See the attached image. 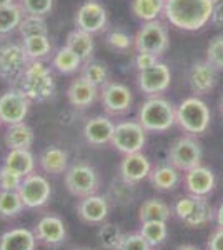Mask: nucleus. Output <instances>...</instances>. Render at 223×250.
Instances as JSON below:
<instances>
[{"label": "nucleus", "mask_w": 223, "mask_h": 250, "mask_svg": "<svg viewBox=\"0 0 223 250\" xmlns=\"http://www.w3.org/2000/svg\"><path fill=\"white\" fill-rule=\"evenodd\" d=\"M217 0H165L163 15L168 25L182 32H198L210 23Z\"/></svg>", "instance_id": "f257e3e1"}, {"label": "nucleus", "mask_w": 223, "mask_h": 250, "mask_svg": "<svg viewBox=\"0 0 223 250\" xmlns=\"http://www.w3.org/2000/svg\"><path fill=\"white\" fill-rule=\"evenodd\" d=\"M14 87H17L30 102H47L55 95L57 83L45 60H30L23 70L22 77Z\"/></svg>", "instance_id": "f03ea898"}, {"label": "nucleus", "mask_w": 223, "mask_h": 250, "mask_svg": "<svg viewBox=\"0 0 223 250\" xmlns=\"http://www.w3.org/2000/svg\"><path fill=\"white\" fill-rule=\"evenodd\" d=\"M175 107L163 95L147 97L139 107L137 120L142 127L152 134H163L175 125Z\"/></svg>", "instance_id": "7ed1b4c3"}, {"label": "nucleus", "mask_w": 223, "mask_h": 250, "mask_svg": "<svg viewBox=\"0 0 223 250\" xmlns=\"http://www.w3.org/2000/svg\"><path fill=\"white\" fill-rule=\"evenodd\" d=\"M212 112L208 104L197 95L186 97L175 107V125L186 135H202L208 130Z\"/></svg>", "instance_id": "20e7f679"}, {"label": "nucleus", "mask_w": 223, "mask_h": 250, "mask_svg": "<svg viewBox=\"0 0 223 250\" xmlns=\"http://www.w3.org/2000/svg\"><path fill=\"white\" fill-rule=\"evenodd\" d=\"M63 182H65L67 190L79 199L93 195L100 188V177L97 168L83 160H77L68 165L67 172L63 173Z\"/></svg>", "instance_id": "39448f33"}, {"label": "nucleus", "mask_w": 223, "mask_h": 250, "mask_svg": "<svg viewBox=\"0 0 223 250\" xmlns=\"http://www.w3.org/2000/svg\"><path fill=\"white\" fill-rule=\"evenodd\" d=\"M168 27L160 19L142 22L140 29L133 35V50L135 52H150V54L162 57L168 50Z\"/></svg>", "instance_id": "423d86ee"}, {"label": "nucleus", "mask_w": 223, "mask_h": 250, "mask_svg": "<svg viewBox=\"0 0 223 250\" xmlns=\"http://www.w3.org/2000/svg\"><path fill=\"white\" fill-rule=\"evenodd\" d=\"M173 213L180 219L186 227L202 229L206 227L213 219L215 212L206 197L198 195H186L178 199L173 205Z\"/></svg>", "instance_id": "0eeeda50"}, {"label": "nucleus", "mask_w": 223, "mask_h": 250, "mask_svg": "<svg viewBox=\"0 0 223 250\" xmlns=\"http://www.w3.org/2000/svg\"><path fill=\"white\" fill-rule=\"evenodd\" d=\"M202 159H203V150L193 135L178 137L168 148V164L183 173L202 165Z\"/></svg>", "instance_id": "6e6552de"}, {"label": "nucleus", "mask_w": 223, "mask_h": 250, "mask_svg": "<svg viewBox=\"0 0 223 250\" xmlns=\"http://www.w3.org/2000/svg\"><path fill=\"white\" fill-rule=\"evenodd\" d=\"M147 144V130L140 125L139 120H122L115 124L110 145L117 152L123 155L142 152Z\"/></svg>", "instance_id": "1a4fd4ad"}, {"label": "nucleus", "mask_w": 223, "mask_h": 250, "mask_svg": "<svg viewBox=\"0 0 223 250\" xmlns=\"http://www.w3.org/2000/svg\"><path fill=\"white\" fill-rule=\"evenodd\" d=\"M28 62L30 60L23 50L22 42L0 43V80L14 87L19 82V79L22 77Z\"/></svg>", "instance_id": "9d476101"}, {"label": "nucleus", "mask_w": 223, "mask_h": 250, "mask_svg": "<svg viewBox=\"0 0 223 250\" xmlns=\"http://www.w3.org/2000/svg\"><path fill=\"white\" fill-rule=\"evenodd\" d=\"M99 100L108 117H123L133 107V94L123 82L110 80L100 88Z\"/></svg>", "instance_id": "9b49d317"}, {"label": "nucleus", "mask_w": 223, "mask_h": 250, "mask_svg": "<svg viewBox=\"0 0 223 250\" xmlns=\"http://www.w3.org/2000/svg\"><path fill=\"white\" fill-rule=\"evenodd\" d=\"M135 83L145 97L163 95L172 85V72L167 63L157 62L153 67L137 72Z\"/></svg>", "instance_id": "f8f14e48"}, {"label": "nucleus", "mask_w": 223, "mask_h": 250, "mask_svg": "<svg viewBox=\"0 0 223 250\" xmlns=\"http://www.w3.org/2000/svg\"><path fill=\"white\" fill-rule=\"evenodd\" d=\"M75 29L95 35L107 30L108 12L99 0H85L74 15Z\"/></svg>", "instance_id": "ddd939ff"}, {"label": "nucleus", "mask_w": 223, "mask_h": 250, "mask_svg": "<svg viewBox=\"0 0 223 250\" xmlns=\"http://www.w3.org/2000/svg\"><path fill=\"white\" fill-rule=\"evenodd\" d=\"M30 99L25 97L17 87H10L0 95V122L3 125H15L25 122L30 112Z\"/></svg>", "instance_id": "4468645a"}, {"label": "nucleus", "mask_w": 223, "mask_h": 250, "mask_svg": "<svg viewBox=\"0 0 223 250\" xmlns=\"http://www.w3.org/2000/svg\"><path fill=\"white\" fill-rule=\"evenodd\" d=\"M19 195L25 208H40L47 205L52 197L50 182L42 173L32 172L30 175L22 179V184L19 187Z\"/></svg>", "instance_id": "2eb2a0df"}, {"label": "nucleus", "mask_w": 223, "mask_h": 250, "mask_svg": "<svg viewBox=\"0 0 223 250\" xmlns=\"http://www.w3.org/2000/svg\"><path fill=\"white\" fill-rule=\"evenodd\" d=\"M218 82V70L210 65L206 60H198L188 68L186 74V83L193 95L202 97L206 95L217 87Z\"/></svg>", "instance_id": "dca6fc26"}, {"label": "nucleus", "mask_w": 223, "mask_h": 250, "mask_svg": "<svg viewBox=\"0 0 223 250\" xmlns=\"http://www.w3.org/2000/svg\"><path fill=\"white\" fill-rule=\"evenodd\" d=\"M150 172H152V164H150L148 157L143 155L142 152L123 155L119 165V175L122 182L128 185H137L142 180L148 179Z\"/></svg>", "instance_id": "f3484780"}, {"label": "nucleus", "mask_w": 223, "mask_h": 250, "mask_svg": "<svg viewBox=\"0 0 223 250\" xmlns=\"http://www.w3.org/2000/svg\"><path fill=\"white\" fill-rule=\"evenodd\" d=\"M110 207L105 197L93 193V195L82 197L77 204V215L83 224L88 225H100L107 220Z\"/></svg>", "instance_id": "a211bd4d"}, {"label": "nucleus", "mask_w": 223, "mask_h": 250, "mask_svg": "<svg viewBox=\"0 0 223 250\" xmlns=\"http://www.w3.org/2000/svg\"><path fill=\"white\" fill-rule=\"evenodd\" d=\"M67 100L72 107L77 110H85V108L92 107L93 104L99 100L100 95V88H97L95 85H92L90 82H87L82 75L75 77L68 83L67 87Z\"/></svg>", "instance_id": "6ab92c4d"}, {"label": "nucleus", "mask_w": 223, "mask_h": 250, "mask_svg": "<svg viewBox=\"0 0 223 250\" xmlns=\"http://www.w3.org/2000/svg\"><path fill=\"white\" fill-rule=\"evenodd\" d=\"M115 122L108 115H95L83 125V137L93 147H103L112 142Z\"/></svg>", "instance_id": "aec40b11"}, {"label": "nucleus", "mask_w": 223, "mask_h": 250, "mask_svg": "<svg viewBox=\"0 0 223 250\" xmlns=\"http://www.w3.org/2000/svg\"><path fill=\"white\" fill-rule=\"evenodd\" d=\"M183 185H185V190L190 195L206 197L208 193L213 192L215 185H217V177H215L212 168L198 165V167L192 168V170L185 172Z\"/></svg>", "instance_id": "412c9836"}, {"label": "nucleus", "mask_w": 223, "mask_h": 250, "mask_svg": "<svg viewBox=\"0 0 223 250\" xmlns=\"http://www.w3.org/2000/svg\"><path fill=\"white\" fill-rule=\"evenodd\" d=\"M34 233L37 240L43 242L47 245H59L63 244L67 239V227L63 220L57 215L42 217L34 229Z\"/></svg>", "instance_id": "4be33fe9"}, {"label": "nucleus", "mask_w": 223, "mask_h": 250, "mask_svg": "<svg viewBox=\"0 0 223 250\" xmlns=\"http://www.w3.org/2000/svg\"><path fill=\"white\" fill-rule=\"evenodd\" d=\"M37 237L28 229H12L0 235V250H35Z\"/></svg>", "instance_id": "5701e85b"}, {"label": "nucleus", "mask_w": 223, "mask_h": 250, "mask_svg": "<svg viewBox=\"0 0 223 250\" xmlns=\"http://www.w3.org/2000/svg\"><path fill=\"white\" fill-rule=\"evenodd\" d=\"M82 65H83V60L67 45L57 48L54 55L50 57L52 70L59 72L60 75H74L77 72H80Z\"/></svg>", "instance_id": "b1692460"}, {"label": "nucleus", "mask_w": 223, "mask_h": 250, "mask_svg": "<svg viewBox=\"0 0 223 250\" xmlns=\"http://www.w3.org/2000/svg\"><path fill=\"white\" fill-rule=\"evenodd\" d=\"M39 167L48 175H62L68 168V154L60 147H47L39 155Z\"/></svg>", "instance_id": "393cba45"}, {"label": "nucleus", "mask_w": 223, "mask_h": 250, "mask_svg": "<svg viewBox=\"0 0 223 250\" xmlns=\"http://www.w3.org/2000/svg\"><path fill=\"white\" fill-rule=\"evenodd\" d=\"M3 165L23 179L35 172V157L30 148H14L3 157Z\"/></svg>", "instance_id": "a878e982"}, {"label": "nucleus", "mask_w": 223, "mask_h": 250, "mask_svg": "<svg viewBox=\"0 0 223 250\" xmlns=\"http://www.w3.org/2000/svg\"><path fill=\"white\" fill-rule=\"evenodd\" d=\"M3 142H5V147L9 150H14V148H30L35 142L34 128L25 122L9 125L5 134H3Z\"/></svg>", "instance_id": "bb28decb"}, {"label": "nucleus", "mask_w": 223, "mask_h": 250, "mask_svg": "<svg viewBox=\"0 0 223 250\" xmlns=\"http://www.w3.org/2000/svg\"><path fill=\"white\" fill-rule=\"evenodd\" d=\"M150 182H152L153 188L158 192H170L177 188L180 184V170H177L173 165H158V167L152 168L148 175Z\"/></svg>", "instance_id": "cd10ccee"}, {"label": "nucleus", "mask_w": 223, "mask_h": 250, "mask_svg": "<svg viewBox=\"0 0 223 250\" xmlns=\"http://www.w3.org/2000/svg\"><path fill=\"white\" fill-rule=\"evenodd\" d=\"M65 45L68 48L75 52L83 62L93 59V50H95V40H93V35L88 34V32L74 29L72 32H68Z\"/></svg>", "instance_id": "c85d7f7f"}, {"label": "nucleus", "mask_w": 223, "mask_h": 250, "mask_svg": "<svg viewBox=\"0 0 223 250\" xmlns=\"http://www.w3.org/2000/svg\"><path fill=\"white\" fill-rule=\"evenodd\" d=\"M22 47L28 60H45L54 55V45L48 35H35V37L23 39Z\"/></svg>", "instance_id": "c756f323"}, {"label": "nucleus", "mask_w": 223, "mask_h": 250, "mask_svg": "<svg viewBox=\"0 0 223 250\" xmlns=\"http://www.w3.org/2000/svg\"><path fill=\"white\" fill-rule=\"evenodd\" d=\"M165 0H130V12L140 22L157 20L163 15Z\"/></svg>", "instance_id": "7c9ffc66"}, {"label": "nucleus", "mask_w": 223, "mask_h": 250, "mask_svg": "<svg viewBox=\"0 0 223 250\" xmlns=\"http://www.w3.org/2000/svg\"><path fill=\"white\" fill-rule=\"evenodd\" d=\"M173 213V208L167 202L160 199H148L140 205L139 208V220L148 222V220H162L167 222Z\"/></svg>", "instance_id": "2f4dec72"}, {"label": "nucleus", "mask_w": 223, "mask_h": 250, "mask_svg": "<svg viewBox=\"0 0 223 250\" xmlns=\"http://www.w3.org/2000/svg\"><path fill=\"white\" fill-rule=\"evenodd\" d=\"M80 75L90 82L92 85H95L97 88H102L105 83L110 82V72H108L107 63L100 62V60L90 59L87 62H83L82 68H80Z\"/></svg>", "instance_id": "473e14b6"}, {"label": "nucleus", "mask_w": 223, "mask_h": 250, "mask_svg": "<svg viewBox=\"0 0 223 250\" xmlns=\"http://www.w3.org/2000/svg\"><path fill=\"white\" fill-rule=\"evenodd\" d=\"M23 12L19 7V3H12V5L0 7V37L10 35L12 32L19 30V25L23 19Z\"/></svg>", "instance_id": "72a5a7b5"}, {"label": "nucleus", "mask_w": 223, "mask_h": 250, "mask_svg": "<svg viewBox=\"0 0 223 250\" xmlns=\"http://www.w3.org/2000/svg\"><path fill=\"white\" fill-rule=\"evenodd\" d=\"M23 202L19 190H0V217L2 219H17L23 212Z\"/></svg>", "instance_id": "f704fd0d"}, {"label": "nucleus", "mask_w": 223, "mask_h": 250, "mask_svg": "<svg viewBox=\"0 0 223 250\" xmlns=\"http://www.w3.org/2000/svg\"><path fill=\"white\" fill-rule=\"evenodd\" d=\"M140 235L148 242L152 247L162 245L168 237L167 222L162 220H148L140 224Z\"/></svg>", "instance_id": "c9c22d12"}, {"label": "nucleus", "mask_w": 223, "mask_h": 250, "mask_svg": "<svg viewBox=\"0 0 223 250\" xmlns=\"http://www.w3.org/2000/svg\"><path fill=\"white\" fill-rule=\"evenodd\" d=\"M123 235L125 233L120 230L119 225L107 224V222L100 224L99 233H97L100 245H102L105 250H119L122 240H123Z\"/></svg>", "instance_id": "e433bc0d"}, {"label": "nucleus", "mask_w": 223, "mask_h": 250, "mask_svg": "<svg viewBox=\"0 0 223 250\" xmlns=\"http://www.w3.org/2000/svg\"><path fill=\"white\" fill-rule=\"evenodd\" d=\"M19 35L23 39L35 37V35H48V27L45 17H37V15H23L22 22L19 25Z\"/></svg>", "instance_id": "4c0bfd02"}, {"label": "nucleus", "mask_w": 223, "mask_h": 250, "mask_svg": "<svg viewBox=\"0 0 223 250\" xmlns=\"http://www.w3.org/2000/svg\"><path fill=\"white\" fill-rule=\"evenodd\" d=\"M105 43L115 52L127 54L133 48V37L122 29H110L105 34Z\"/></svg>", "instance_id": "58836bf2"}, {"label": "nucleus", "mask_w": 223, "mask_h": 250, "mask_svg": "<svg viewBox=\"0 0 223 250\" xmlns=\"http://www.w3.org/2000/svg\"><path fill=\"white\" fill-rule=\"evenodd\" d=\"M17 3L25 15L47 17L54 10L55 0H17Z\"/></svg>", "instance_id": "ea45409f"}, {"label": "nucleus", "mask_w": 223, "mask_h": 250, "mask_svg": "<svg viewBox=\"0 0 223 250\" xmlns=\"http://www.w3.org/2000/svg\"><path fill=\"white\" fill-rule=\"evenodd\" d=\"M205 60L218 72H223V35H215L205 50Z\"/></svg>", "instance_id": "a19ab883"}, {"label": "nucleus", "mask_w": 223, "mask_h": 250, "mask_svg": "<svg viewBox=\"0 0 223 250\" xmlns=\"http://www.w3.org/2000/svg\"><path fill=\"white\" fill-rule=\"evenodd\" d=\"M20 184H22V177L2 164V167H0V190H19Z\"/></svg>", "instance_id": "79ce46f5"}, {"label": "nucleus", "mask_w": 223, "mask_h": 250, "mask_svg": "<svg viewBox=\"0 0 223 250\" xmlns=\"http://www.w3.org/2000/svg\"><path fill=\"white\" fill-rule=\"evenodd\" d=\"M119 250H152V245L139 233H125Z\"/></svg>", "instance_id": "37998d69"}, {"label": "nucleus", "mask_w": 223, "mask_h": 250, "mask_svg": "<svg viewBox=\"0 0 223 250\" xmlns=\"http://www.w3.org/2000/svg\"><path fill=\"white\" fill-rule=\"evenodd\" d=\"M157 62H160V57L155 54H150V52H135V57H133V67L137 68V72L153 67Z\"/></svg>", "instance_id": "c03bdc74"}, {"label": "nucleus", "mask_w": 223, "mask_h": 250, "mask_svg": "<svg viewBox=\"0 0 223 250\" xmlns=\"http://www.w3.org/2000/svg\"><path fill=\"white\" fill-rule=\"evenodd\" d=\"M210 25L215 29H223V0H217L210 19Z\"/></svg>", "instance_id": "a18cd8bd"}, {"label": "nucleus", "mask_w": 223, "mask_h": 250, "mask_svg": "<svg viewBox=\"0 0 223 250\" xmlns=\"http://www.w3.org/2000/svg\"><path fill=\"white\" fill-rule=\"evenodd\" d=\"M206 250H223V227H218L212 232L206 242Z\"/></svg>", "instance_id": "49530a36"}, {"label": "nucleus", "mask_w": 223, "mask_h": 250, "mask_svg": "<svg viewBox=\"0 0 223 250\" xmlns=\"http://www.w3.org/2000/svg\"><path fill=\"white\" fill-rule=\"evenodd\" d=\"M215 220H217L218 227H223V202L220 204V207H218V210L215 212Z\"/></svg>", "instance_id": "de8ad7c7"}, {"label": "nucleus", "mask_w": 223, "mask_h": 250, "mask_svg": "<svg viewBox=\"0 0 223 250\" xmlns=\"http://www.w3.org/2000/svg\"><path fill=\"white\" fill-rule=\"evenodd\" d=\"M175 250H200L195 245H180V247H177Z\"/></svg>", "instance_id": "09e8293b"}, {"label": "nucleus", "mask_w": 223, "mask_h": 250, "mask_svg": "<svg viewBox=\"0 0 223 250\" xmlns=\"http://www.w3.org/2000/svg\"><path fill=\"white\" fill-rule=\"evenodd\" d=\"M17 0H0V7H5V5H12V3H15Z\"/></svg>", "instance_id": "8fccbe9b"}, {"label": "nucleus", "mask_w": 223, "mask_h": 250, "mask_svg": "<svg viewBox=\"0 0 223 250\" xmlns=\"http://www.w3.org/2000/svg\"><path fill=\"white\" fill-rule=\"evenodd\" d=\"M220 114L223 117V95H222V99H220Z\"/></svg>", "instance_id": "3c124183"}, {"label": "nucleus", "mask_w": 223, "mask_h": 250, "mask_svg": "<svg viewBox=\"0 0 223 250\" xmlns=\"http://www.w3.org/2000/svg\"><path fill=\"white\" fill-rule=\"evenodd\" d=\"M79 250H90V249H79Z\"/></svg>", "instance_id": "603ef678"}, {"label": "nucleus", "mask_w": 223, "mask_h": 250, "mask_svg": "<svg viewBox=\"0 0 223 250\" xmlns=\"http://www.w3.org/2000/svg\"><path fill=\"white\" fill-rule=\"evenodd\" d=\"M0 125H2V122H0Z\"/></svg>", "instance_id": "864d4df0"}]
</instances>
